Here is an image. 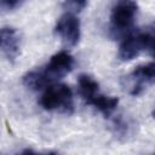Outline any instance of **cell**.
<instances>
[{
	"label": "cell",
	"mask_w": 155,
	"mask_h": 155,
	"mask_svg": "<svg viewBox=\"0 0 155 155\" xmlns=\"http://www.w3.org/2000/svg\"><path fill=\"white\" fill-rule=\"evenodd\" d=\"M74 57L68 51H59L54 53L44 69H36L27 73L23 76V84L34 91L44 90L54 81L69 74L74 68Z\"/></svg>",
	"instance_id": "1"
},
{
	"label": "cell",
	"mask_w": 155,
	"mask_h": 155,
	"mask_svg": "<svg viewBox=\"0 0 155 155\" xmlns=\"http://www.w3.org/2000/svg\"><path fill=\"white\" fill-rule=\"evenodd\" d=\"M79 93L86 104L92 105L104 116H109L117 107L119 99L113 96H105L101 92L98 82L87 74H81L78 79Z\"/></svg>",
	"instance_id": "2"
},
{
	"label": "cell",
	"mask_w": 155,
	"mask_h": 155,
	"mask_svg": "<svg viewBox=\"0 0 155 155\" xmlns=\"http://www.w3.org/2000/svg\"><path fill=\"white\" fill-rule=\"evenodd\" d=\"M39 103L48 111L62 114H71L74 111L73 91L65 84H51L45 87Z\"/></svg>",
	"instance_id": "3"
},
{
	"label": "cell",
	"mask_w": 155,
	"mask_h": 155,
	"mask_svg": "<svg viewBox=\"0 0 155 155\" xmlns=\"http://www.w3.org/2000/svg\"><path fill=\"white\" fill-rule=\"evenodd\" d=\"M138 5L134 0H119L111 8L109 31L113 38L125 36L131 31L137 17Z\"/></svg>",
	"instance_id": "4"
},
{
	"label": "cell",
	"mask_w": 155,
	"mask_h": 155,
	"mask_svg": "<svg viewBox=\"0 0 155 155\" xmlns=\"http://www.w3.org/2000/svg\"><path fill=\"white\" fill-rule=\"evenodd\" d=\"M154 51V30L153 28L128 34L119 47V58L131 61L143 52L153 53Z\"/></svg>",
	"instance_id": "5"
},
{
	"label": "cell",
	"mask_w": 155,
	"mask_h": 155,
	"mask_svg": "<svg viewBox=\"0 0 155 155\" xmlns=\"http://www.w3.org/2000/svg\"><path fill=\"white\" fill-rule=\"evenodd\" d=\"M80 21L73 13H64L56 23L54 30L57 35L68 45L75 46L80 40Z\"/></svg>",
	"instance_id": "6"
},
{
	"label": "cell",
	"mask_w": 155,
	"mask_h": 155,
	"mask_svg": "<svg viewBox=\"0 0 155 155\" xmlns=\"http://www.w3.org/2000/svg\"><path fill=\"white\" fill-rule=\"evenodd\" d=\"M154 73H155V65L153 62L138 65L130 74V80L132 81V87L130 93L132 96L140 94L148 85H151L154 82Z\"/></svg>",
	"instance_id": "7"
},
{
	"label": "cell",
	"mask_w": 155,
	"mask_h": 155,
	"mask_svg": "<svg viewBox=\"0 0 155 155\" xmlns=\"http://www.w3.org/2000/svg\"><path fill=\"white\" fill-rule=\"evenodd\" d=\"M21 39L12 27L0 28V53L8 61H15L19 54Z\"/></svg>",
	"instance_id": "8"
},
{
	"label": "cell",
	"mask_w": 155,
	"mask_h": 155,
	"mask_svg": "<svg viewBox=\"0 0 155 155\" xmlns=\"http://www.w3.org/2000/svg\"><path fill=\"white\" fill-rule=\"evenodd\" d=\"M23 1H24V0H0V5H1L4 8L12 10V8H16V7L21 6V4H22Z\"/></svg>",
	"instance_id": "9"
},
{
	"label": "cell",
	"mask_w": 155,
	"mask_h": 155,
	"mask_svg": "<svg viewBox=\"0 0 155 155\" xmlns=\"http://www.w3.org/2000/svg\"><path fill=\"white\" fill-rule=\"evenodd\" d=\"M71 4H74L75 6H80V7H82L85 4H86V1L87 0H69Z\"/></svg>",
	"instance_id": "10"
}]
</instances>
